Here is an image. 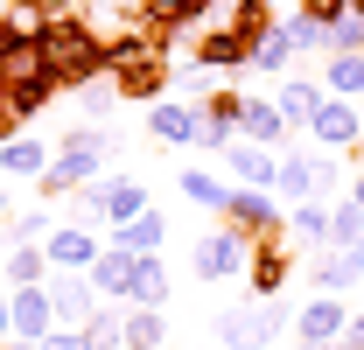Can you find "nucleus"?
Listing matches in <instances>:
<instances>
[{"label": "nucleus", "mask_w": 364, "mask_h": 350, "mask_svg": "<svg viewBox=\"0 0 364 350\" xmlns=\"http://www.w3.org/2000/svg\"><path fill=\"white\" fill-rule=\"evenodd\" d=\"M218 218H225L231 231H245L252 245H259V238H280V231H287V218H280V203H273L267 189H231V203L218 211Z\"/></svg>", "instance_id": "obj_8"}, {"label": "nucleus", "mask_w": 364, "mask_h": 350, "mask_svg": "<svg viewBox=\"0 0 364 350\" xmlns=\"http://www.w3.org/2000/svg\"><path fill=\"white\" fill-rule=\"evenodd\" d=\"M245 266H252V238L231 231V224L203 231V238L189 245V273H196V280H238Z\"/></svg>", "instance_id": "obj_5"}, {"label": "nucleus", "mask_w": 364, "mask_h": 350, "mask_svg": "<svg viewBox=\"0 0 364 350\" xmlns=\"http://www.w3.org/2000/svg\"><path fill=\"white\" fill-rule=\"evenodd\" d=\"M7 7H14V0H0V21H7Z\"/></svg>", "instance_id": "obj_38"}, {"label": "nucleus", "mask_w": 364, "mask_h": 350, "mask_svg": "<svg viewBox=\"0 0 364 350\" xmlns=\"http://www.w3.org/2000/svg\"><path fill=\"white\" fill-rule=\"evenodd\" d=\"M119 105V91H112V78H98V85L77 91V112H85V127H105V112Z\"/></svg>", "instance_id": "obj_32"}, {"label": "nucleus", "mask_w": 364, "mask_h": 350, "mask_svg": "<svg viewBox=\"0 0 364 350\" xmlns=\"http://www.w3.org/2000/svg\"><path fill=\"white\" fill-rule=\"evenodd\" d=\"M134 253H127V245H105V253H98V266H91V287H98V302H127V295H134Z\"/></svg>", "instance_id": "obj_21"}, {"label": "nucleus", "mask_w": 364, "mask_h": 350, "mask_svg": "<svg viewBox=\"0 0 364 350\" xmlns=\"http://www.w3.org/2000/svg\"><path fill=\"white\" fill-rule=\"evenodd\" d=\"M147 133L161 140V147H189L203 120H196V105H176V98H161V105H147Z\"/></svg>", "instance_id": "obj_20"}, {"label": "nucleus", "mask_w": 364, "mask_h": 350, "mask_svg": "<svg viewBox=\"0 0 364 350\" xmlns=\"http://www.w3.org/2000/svg\"><path fill=\"white\" fill-rule=\"evenodd\" d=\"M322 91L358 105V98H364V56H329V78H322Z\"/></svg>", "instance_id": "obj_30"}, {"label": "nucleus", "mask_w": 364, "mask_h": 350, "mask_svg": "<svg viewBox=\"0 0 364 350\" xmlns=\"http://www.w3.org/2000/svg\"><path fill=\"white\" fill-rule=\"evenodd\" d=\"M85 336L98 350H127V308H105V302H98V315L85 322Z\"/></svg>", "instance_id": "obj_31"}, {"label": "nucleus", "mask_w": 364, "mask_h": 350, "mask_svg": "<svg viewBox=\"0 0 364 350\" xmlns=\"http://www.w3.org/2000/svg\"><path fill=\"white\" fill-rule=\"evenodd\" d=\"M309 140H316L322 154H358L364 147V112L350 105V98H329L316 112V127H309Z\"/></svg>", "instance_id": "obj_9"}, {"label": "nucleus", "mask_w": 364, "mask_h": 350, "mask_svg": "<svg viewBox=\"0 0 364 350\" xmlns=\"http://www.w3.org/2000/svg\"><path fill=\"white\" fill-rule=\"evenodd\" d=\"M245 280H252V302H280L287 280H294V238H287V231H280V238H259Z\"/></svg>", "instance_id": "obj_7"}, {"label": "nucleus", "mask_w": 364, "mask_h": 350, "mask_svg": "<svg viewBox=\"0 0 364 350\" xmlns=\"http://www.w3.org/2000/svg\"><path fill=\"white\" fill-rule=\"evenodd\" d=\"M168 295H176L168 260H140V266H134V295H127V308H161Z\"/></svg>", "instance_id": "obj_23"}, {"label": "nucleus", "mask_w": 364, "mask_h": 350, "mask_svg": "<svg viewBox=\"0 0 364 350\" xmlns=\"http://www.w3.org/2000/svg\"><path fill=\"white\" fill-rule=\"evenodd\" d=\"M43 253H49V266H56V273H91L105 245L91 238V224H56V231L43 238Z\"/></svg>", "instance_id": "obj_15"}, {"label": "nucleus", "mask_w": 364, "mask_h": 350, "mask_svg": "<svg viewBox=\"0 0 364 350\" xmlns=\"http://www.w3.org/2000/svg\"><path fill=\"white\" fill-rule=\"evenodd\" d=\"M350 14H358V21H364V0H358V7H350Z\"/></svg>", "instance_id": "obj_40"}, {"label": "nucleus", "mask_w": 364, "mask_h": 350, "mask_svg": "<svg viewBox=\"0 0 364 350\" xmlns=\"http://www.w3.org/2000/svg\"><path fill=\"white\" fill-rule=\"evenodd\" d=\"M350 329V308L336 302V295H309V302L294 308V344H336Z\"/></svg>", "instance_id": "obj_14"}, {"label": "nucleus", "mask_w": 364, "mask_h": 350, "mask_svg": "<svg viewBox=\"0 0 364 350\" xmlns=\"http://www.w3.org/2000/svg\"><path fill=\"white\" fill-rule=\"evenodd\" d=\"M294 56H301V49H294V36H287V21H273V36H267L259 49H252V70H267V78H280V70H287Z\"/></svg>", "instance_id": "obj_29"}, {"label": "nucleus", "mask_w": 364, "mask_h": 350, "mask_svg": "<svg viewBox=\"0 0 364 350\" xmlns=\"http://www.w3.org/2000/svg\"><path fill=\"white\" fill-rule=\"evenodd\" d=\"M231 175H238V189H273L280 182V154L273 147H259V140H231Z\"/></svg>", "instance_id": "obj_19"}, {"label": "nucleus", "mask_w": 364, "mask_h": 350, "mask_svg": "<svg viewBox=\"0 0 364 350\" xmlns=\"http://www.w3.org/2000/svg\"><path fill=\"white\" fill-rule=\"evenodd\" d=\"M36 350H98V344H91L85 329H56V336H43Z\"/></svg>", "instance_id": "obj_35"}, {"label": "nucleus", "mask_w": 364, "mask_h": 350, "mask_svg": "<svg viewBox=\"0 0 364 350\" xmlns=\"http://www.w3.org/2000/svg\"><path fill=\"white\" fill-rule=\"evenodd\" d=\"M0 350H7V344H0Z\"/></svg>", "instance_id": "obj_41"}, {"label": "nucleus", "mask_w": 364, "mask_h": 350, "mask_svg": "<svg viewBox=\"0 0 364 350\" xmlns=\"http://www.w3.org/2000/svg\"><path fill=\"white\" fill-rule=\"evenodd\" d=\"M105 78L119 91V105H161V91H168V56L147 43L140 28H127V36L105 43Z\"/></svg>", "instance_id": "obj_3"}, {"label": "nucleus", "mask_w": 364, "mask_h": 350, "mask_svg": "<svg viewBox=\"0 0 364 350\" xmlns=\"http://www.w3.org/2000/svg\"><path fill=\"white\" fill-rule=\"evenodd\" d=\"M189 49H196V70H252V43L231 21H210L203 36H189Z\"/></svg>", "instance_id": "obj_10"}, {"label": "nucleus", "mask_w": 364, "mask_h": 350, "mask_svg": "<svg viewBox=\"0 0 364 350\" xmlns=\"http://www.w3.org/2000/svg\"><path fill=\"white\" fill-rule=\"evenodd\" d=\"M273 105L287 112V127H294V133H309V127H316V112L329 105V91H322L316 78H280V91H273Z\"/></svg>", "instance_id": "obj_18"}, {"label": "nucleus", "mask_w": 364, "mask_h": 350, "mask_svg": "<svg viewBox=\"0 0 364 350\" xmlns=\"http://www.w3.org/2000/svg\"><path fill=\"white\" fill-rule=\"evenodd\" d=\"M329 231H336V211H322V203H294L287 238H301V245H309V260H316V245H329Z\"/></svg>", "instance_id": "obj_25"}, {"label": "nucleus", "mask_w": 364, "mask_h": 350, "mask_svg": "<svg viewBox=\"0 0 364 350\" xmlns=\"http://www.w3.org/2000/svg\"><path fill=\"white\" fill-rule=\"evenodd\" d=\"M309 287H316V295H343V287H358V273H350L343 253H316V260H309Z\"/></svg>", "instance_id": "obj_28"}, {"label": "nucleus", "mask_w": 364, "mask_h": 350, "mask_svg": "<svg viewBox=\"0 0 364 350\" xmlns=\"http://www.w3.org/2000/svg\"><path fill=\"white\" fill-rule=\"evenodd\" d=\"M329 182H336V154H322V147H301V140H294V147L280 154V182H273V189H287L294 203H322Z\"/></svg>", "instance_id": "obj_6"}, {"label": "nucleus", "mask_w": 364, "mask_h": 350, "mask_svg": "<svg viewBox=\"0 0 364 350\" xmlns=\"http://www.w3.org/2000/svg\"><path fill=\"white\" fill-rule=\"evenodd\" d=\"M112 147H119V133L112 127H85V120L70 133H56V161H49V175L36 182V196H43V203H70L77 189L98 182V169H105Z\"/></svg>", "instance_id": "obj_2"}, {"label": "nucleus", "mask_w": 364, "mask_h": 350, "mask_svg": "<svg viewBox=\"0 0 364 350\" xmlns=\"http://www.w3.org/2000/svg\"><path fill=\"white\" fill-rule=\"evenodd\" d=\"M112 245H127L134 260H161V245H168V218H161V211H140L134 224L112 231Z\"/></svg>", "instance_id": "obj_22"}, {"label": "nucleus", "mask_w": 364, "mask_h": 350, "mask_svg": "<svg viewBox=\"0 0 364 350\" xmlns=\"http://www.w3.org/2000/svg\"><path fill=\"white\" fill-rule=\"evenodd\" d=\"M182 203H189V211H225L231 203V182H218V175L210 169H182Z\"/></svg>", "instance_id": "obj_24"}, {"label": "nucleus", "mask_w": 364, "mask_h": 350, "mask_svg": "<svg viewBox=\"0 0 364 350\" xmlns=\"http://www.w3.org/2000/svg\"><path fill=\"white\" fill-rule=\"evenodd\" d=\"M56 91H63V85L49 78V63L36 56V36H21V43H7V49H0V98H7V112H14L21 127L43 112Z\"/></svg>", "instance_id": "obj_4"}, {"label": "nucleus", "mask_w": 364, "mask_h": 350, "mask_svg": "<svg viewBox=\"0 0 364 350\" xmlns=\"http://www.w3.org/2000/svg\"><path fill=\"white\" fill-rule=\"evenodd\" d=\"M127 350H168V315L161 308H127Z\"/></svg>", "instance_id": "obj_27"}, {"label": "nucleus", "mask_w": 364, "mask_h": 350, "mask_svg": "<svg viewBox=\"0 0 364 350\" xmlns=\"http://www.w3.org/2000/svg\"><path fill=\"white\" fill-rule=\"evenodd\" d=\"M7 329H14V344H43V336H56L49 287H14V295H7Z\"/></svg>", "instance_id": "obj_11"}, {"label": "nucleus", "mask_w": 364, "mask_h": 350, "mask_svg": "<svg viewBox=\"0 0 364 350\" xmlns=\"http://www.w3.org/2000/svg\"><path fill=\"white\" fill-rule=\"evenodd\" d=\"M329 56H364V21L358 14H343V21L329 28Z\"/></svg>", "instance_id": "obj_34"}, {"label": "nucleus", "mask_w": 364, "mask_h": 350, "mask_svg": "<svg viewBox=\"0 0 364 350\" xmlns=\"http://www.w3.org/2000/svg\"><path fill=\"white\" fill-rule=\"evenodd\" d=\"M49 273H56V266H49L43 245H14V253H7V287H49Z\"/></svg>", "instance_id": "obj_26"}, {"label": "nucleus", "mask_w": 364, "mask_h": 350, "mask_svg": "<svg viewBox=\"0 0 364 350\" xmlns=\"http://www.w3.org/2000/svg\"><path fill=\"white\" fill-rule=\"evenodd\" d=\"M343 260H350V273H358V287H364V238H358V245H343Z\"/></svg>", "instance_id": "obj_36"}, {"label": "nucleus", "mask_w": 364, "mask_h": 350, "mask_svg": "<svg viewBox=\"0 0 364 350\" xmlns=\"http://www.w3.org/2000/svg\"><path fill=\"white\" fill-rule=\"evenodd\" d=\"M36 56L49 63V78L63 91H85L105 78V36H91L85 14H63V21H43L36 28Z\"/></svg>", "instance_id": "obj_1"}, {"label": "nucleus", "mask_w": 364, "mask_h": 350, "mask_svg": "<svg viewBox=\"0 0 364 350\" xmlns=\"http://www.w3.org/2000/svg\"><path fill=\"white\" fill-rule=\"evenodd\" d=\"M350 7H358V0H294V14H301V21H316V28H336Z\"/></svg>", "instance_id": "obj_33"}, {"label": "nucleus", "mask_w": 364, "mask_h": 350, "mask_svg": "<svg viewBox=\"0 0 364 350\" xmlns=\"http://www.w3.org/2000/svg\"><path fill=\"white\" fill-rule=\"evenodd\" d=\"M49 308H56V329H85L91 315H98L91 273H49Z\"/></svg>", "instance_id": "obj_12"}, {"label": "nucleus", "mask_w": 364, "mask_h": 350, "mask_svg": "<svg viewBox=\"0 0 364 350\" xmlns=\"http://www.w3.org/2000/svg\"><path fill=\"white\" fill-rule=\"evenodd\" d=\"M238 140H259V147H273V154H287L301 133L287 127V112H280L273 98H245V133H238Z\"/></svg>", "instance_id": "obj_17"}, {"label": "nucleus", "mask_w": 364, "mask_h": 350, "mask_svg": "<svg viewBox=\"0 0 364 350\" xmlns=\"http://www.w3.org/2000/svg\"><path fill=\"white\" fill-rule=\"evenodd\" d=\"M49 161H56V147H49V140H36V133L0 140V175H7V182H43Z\"/></svg>", "instance_id": "obj_16"}, {"label": "nucleus", "mask_w": 364, "mask_h": 350, "mask_svg": "<svg viewBox=\"0 0 364 350\" xmlns=\"http://www.w3.org/2000/svg\"><path fill=\"white\" fill-rule=\"evenodd\" d=\"M350 203H358V211H364V175H358V182H350Z\"/></svg>", "instance_id": "obj_37"}, {"label": "nucleus", "mask_w": 364, "mask_h": 350, "mask_svg": "<svg viewBox=\"0 0 364 350\" xmlns=\"http://www.w3.org/2000/svg\"><path fill=\"white\" fill-rule=\"evenodd\" d=\"M280 329H273V315L267 302H252V308H225L218 315V350H267Z\"/></svg>", "instance_id": "obj_13"}, {"label": "nucleus", "mask_w": 364, "mask_h": 350, "mask_svg": "<svg viewBox=\"0 0 364 350\" xmlns=\"http://www.w3.org/2000/svg\"><path fill=\"white\" fill-rule=\"evenodd\" d=\"M0 218H7V189H0Z\"/></svg>", "instance_id": "obj_39"}]
</instances>
